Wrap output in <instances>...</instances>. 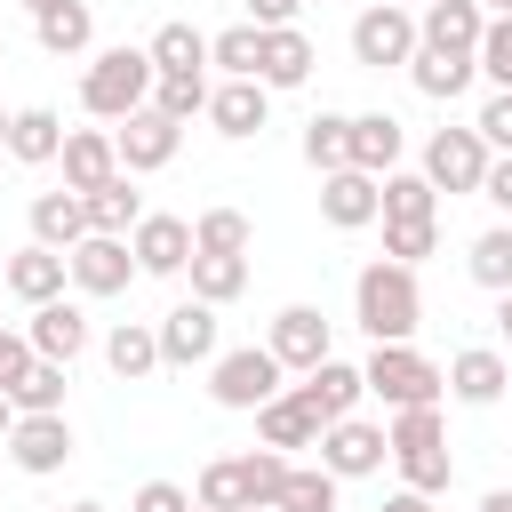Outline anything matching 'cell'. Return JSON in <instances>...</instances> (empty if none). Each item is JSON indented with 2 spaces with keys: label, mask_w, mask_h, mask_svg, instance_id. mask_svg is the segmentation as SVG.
Here are the masks:
<instances>
[{
  "label": "cell",
  "mask_w": 512,
  "mask_h": 512,
  "mask_svg": "<svg viewBox=\"0 0 512 512\" xmlns=\"http://www.w3.org/2000/svg\"><path fill=\"white\" fill-rule=\"evenodd\" d=\"M328 344H336V336H328L320 304H280V312H272V328H264V352H272L280 368H296V376H304V368H320V360H328Z\"/></svg>",
  "instance_id": "obj_12"
},
{
  "label": "cell",
  "mask_w": 512,
  "mask_h": 512,
  "mask_svg": "<svg viewBox=\"0 0 512 512\" xmlns=\"http://www.w3.org/2000/svg\"><path fill=\"white\" fill-rule=\"evenodd\" d=\"M184 272H192V296H200V304H216V312L248 288V256H200V248H192V264H184Z\"/></svg>",
  "instance_id": "obj_35"
},
{
  "label": "cell",
  "mask_w": 512,
  "mask_h": 512,
  "mask_svg": "<svg viewBox=\"0 0 512 512\" xmlns=\"http://www.w3.org/2000/svg\"><path fill=\"white\" fill-rule=\"evenodd\" d=\"M320 216L336 232H368L376 224V176L368 168H328L320 176Z\"/></svg>",
  "instance_id": "obj_18"
},
{
  "label": "cell",
  "mask_w": 512,
  "mask_h": 512,
  "mask_svg": "<svg viewBox=\"0 0 512 512\" xmlns=\"http://www.w3.org/2000/svg\"><path fill=\"white\" fill-rule=\"evenodd\" d=\"M488 160H496V152L480 144V128H432V136H424V168H416V176H424L432 192H480Z\"/></svg>",
  "instance_id": "obj_7"
},
{
  "label": "cell",
  "mask_w": 512,
  "mask_h": 512,
  "mask_svg": "<svg viewBox=\"0 0 512 512\" xmlns=\"http://www.w3.org/2000/svg\"><path fill=\"white\" fill-rule=\"evenodd\" d=\"M64 184L72 192H96L104 176H120V152H112V128H64Z\"/></svg>",
  "instance_id": "obj_21"
},
{
  "label": "cell",
  "mask_w": 512,
  "mask_h": 512,
  "mask_svg": "<svg viewBox=\"0 0 512 512\" xmlns=\"http://www.w3.org/2000/svg\"><path fill=\"white\" fill-rule=\"evenodd\" d=\"M256 80H264V88H304V80H312V40H304L296 24H272L264 48H256Z\"/></svg>",
  "instance_id": "obj_22"
},
{
  "label": "cell",
  "mask_w": 512,
  "mask_h": 512,
  "mask_svg": "<svg viewBox=\"0 0 512 512\" xmlns=\"http://www.w3.org/2000/svg\"><path fill=\"white\" fill-rule=\"evenodd\" d=\"M376 216H440V192L424 176L392 168V176H376Z\"/></svg>",
  "instance_id": "obj_39"
},
{
  "label": "cell",
  "mask_w": 512,
  "mask_h": 512,
  "mask_svg": "<svg viewBox=\"0 0 512 512\" xmlns=\"http://www.w3.org/2000/svg\"><path fill=\"white\" fill-rule=\"evenodd\" d=\"M152 336H160V368H200V360H216V304L184 296L176 312L152 320Z\"/></svg>",
  "instance_id": "obj_11"
},
{
  "label": "cell",
  "mask_w": 512,
  "mask_h": 512,
  "mask_svg": "<svg viewBox=\"0 0 512 512\" xmlns=\"http://www.w3.org/2000/svg\"><path fill=\"white\" fill-rule=\"evenodd\" d=\"M280 376H288V368H280L264 344H240V352H216V360H208V392H216V408H248V416L280 392Z\"/></svg>",
  "instance_id": "obj_5"
},
{
  "label": "cell",
  "mask_w": 512,
  "mask_h": 512,
  "mask_svg": "<svg viewBox=\"0 0 512 512\" xmlns=\"http://www.w3.org/2000/svg\"><path fill=\"white\" fill-rule=\"evenodd\" d=\"M0 448L16 456V472L48 480V472H64V456H72V424H64V408H56V416H16V432H8Z\"/></svg>",
  "instance_id": "obj_15"
},
{
  "label": "cell",
  "mask_w": 512,
  "mask_h": 512,
  "mask_svg": "<svg viewBox=\"0 0 512 512\" xmlns=\"http://www.w3.org/2000/svg\"><path fill=\"white\" fill-rule=\"evenodd\" d=\"M248 512H280V504H248Z\"/></svg>",
  "instance_id": "obj_59"
},
{
  "label": "cell",
  "mask_w": 512,
  "mask_h": 512,
  "mask_svg": "<svg viewBox=\"0 0 512 512\" xmlns=\"http://www.w3.org/2000/svg\"><path fill=\"white\" fill-rule=\"evenodd\" d=\"M256 48H264V32H256V24H232V32L208 40V64H216L224 80H256Z\"/></svg>",
  "instance_id": "obj_42"
},
{
  "label": "cell",
  "mask_w": 512,
  "mask_h": 512,
  "mask_svg": "<svg viewBox=\"0 0 512 512\" xmlns=\"http://www.w3.org/2000/svg\"><path fill=\"white\" fill-rule=\"evenodd\" d=\"M24 8H32V16H40V8H56V0H24Z\"/></svg>",
  "instance_id": "obj_57"
},
{
  "label": "cell",
  "mask_w": 512,
  "mask_h": 512,
  "mask_svg": "<svg viewBox=\"0 0 512 512\" xmlns=\"http://www.w3.org/2000/svg\"><path fill=\"white\" fill-rule=\"evenodd\" d=\"M8 432H16V400L0 392V440H8Z\"/></svg>",
  "instance_id": "obj_54"
},
{
  "label": "cell",
  "mask_w": 512,
  "mask_h": 512,
  "mask_svg": "<svg viewBox=\"0 0 512 512\" xmlns=\"http://www.w3.org/2000/svg\"><path fill=\"white\" fill-rule=\"evenodd\" d=\"M32 240H40V248H72V240H88V208H80L72 184L32 200Z\"/></svg>",
  "instance_id": "obj_30"
},
{
  "label": "cell",
  "mask_w": 512,
  "mask_h": 512,
  "mask_svg": "<svg viewBox=\"0 0 512 512\" xmlns=\"http://www.w3.org/2000/svg\"><path fill=\"white\" fill-rule=\"evenodd\" d=\"M112 152H120L128 176H152V168H168L184 152V120H168L160 104H136L128 120H112Z\"/></svg>",
  "instance_id": "obj_6"
},
{
  "label": "cell",
  "mask_w": 512,
  "mask_h": 512,
  "mask_svg": "<svg viewBox=\"0 0 512 512\" xmlns=\"http://www.w3.org/2000/svg\"><path fill=\"white\" fill-rule=\"evenodd\" d=\"M64 512H104V504H64Z\"/></svg>",
  "instance_id": "obj_56"
},
{
  "label": "cell",
  "mask_w": 512,
  "mask_h": 512,
  "mask_svg": "<svg viewBox=\"0 0 512 512\" xmlns=\"http://www.w3.org/2000/svg\"><path fill=\"white\" fill-rule=\"evenodd\" d=\"M408 56H416V16H408L400 0H376V8L352 16V64L392 72V64H408Z\"/></svg>",
  "instance_id": "obj_8"
},
{
  "label": "cell",
  "mask_w": 512,
  "mask_h": 512,
  "mask_svg": "<svg viewBox=\"0 0 512 512\" xmlns=\"http://www.w3.org/2000/svg\"><path fill=\"white\" fill-rule=\"evenodd\" d=\"M440 248V216H384V256L392 264H424Z\"/></svg>",
  "instance_id": "obj_40"
},
{
  "label": "cell",
  "mask_w": 512,
  "mask_h": 512,
  "mask_svg": "<svg viewBox=\"0 0 512 512\" xmlns=\"http://www.w3.org/2000/svg\"><path fill=\"white\" fill-rule=\"evenodd\" d=\"M0 288H8V280H0Z\"/></svg>",
  "instance_id": "obj_60"
},
{
  "label": "cell",
  "mask_w": 512,
  "mask_h": 512,
  "mask_svg": "<svg viewBox=\"0 0 512 512\" xmlns=\"http://www.w3.org/2000/svg\"><path fill=\"white\" fill-rule=\"evenodd\" d=\"M64 384H72V368L32 352V368L8 384V400H16V416H56V408H64Z\"/></svg>",
  "instance_id": "obj_32"
},
{
  "label": "cell",
  "mask_w": 512,
  "mask_h": 512,
  "mask_svg": "<svg viewBox=\"0 0 512 512\" xmlns=\"http://www.w3.org/2000/svg\"><path fill=\"white\" fill-rule=\"evenodd\" d=\"M64 152V120L48 112V104H24V112H8V160H24V168H48Z\"/></svg>",
  "instance_id": "obj_26"
},
{
  "label": "cell",
  "mask_w": 512,
  "mask_h": 512,
  "mask_svg": "<svg viewBox=\"0 0 512 512\" xmlns=\"http://www.w3.org/2000/svg\"><path fill=\"white\" fill-rule=\"evenodd\" d=\"M432 504H440V496H424V488H392L376 512H432Z\"/></svg>",
  "instance_id": "obj_51"
},
{
  "label": "cell",
  "mask_w": 512,
  "mask_h": 512,
  "mask_svg": "<svg viewBox=\"0 0 512 512\" xmlns=\"http://www.w3.org/2000/svg\"><path fill=\"white\" fill-rule=\"evenodd\" d=\"M288 392H296V400H304V408H312L320 424H336V416H352V408L368 400L360 368H352V360H336V352H328L320 368H304V384H288Z\"/></svg>",
  "instance_id": "obj_16"
},
{
  "label": "cell",
  "mask_w": 512,
  "mask_h": 512,
  "mask_svg": "<svg viewBox=\"0 0 512 512\" xmlns=\"http://www.w3.org/2000/svg\"><path fill=\"white\" fill-rule=\"evenodd\" d=\"M24 344L40 352V360H80L88 352V312L72 304V296H48V304H32V320H24Z\"/></svg>",
  "instance_id": "obj_14"
},
{
  "label": "cell",
  "mask_w": 512,
  "mask_h": 512,
  "mask_svg": "<svg viewBox=\"0 0 512 512\" xmlns=\"http://www.w3.org/2000/svg\"><path fill=\"white\" fill-rule=\"evenodd\" d=\"M64 264H72V288H80V296H120V288L136 280L128 232H88V240L64 248Z\"/></svg>",
  "instance_id": "obj_10"
},
{
  "label": "cell",
  "mask_w": 512,
  "mask_h": 512,
  "mask_svg": "<svg viewBox=\"0 0 512 512\" xmlns=\"http://www.w3.org/2000/svg\"><path fill=\"white\" fill-rule=\"evenodd\" d=\"M504 384H512V368H504V352H496V344H464V352L448 360V392H456L464 408H496V400H504Z\"/></svg>",
  "instance_id": "obj_19"
},
{
  "label": "cell",
  "mask_w": 512,
  "mask_h": 512,
  "mask_svg": "<svg viewBox=\"0 0 512 512\" xmlns=\"http://www.w3.org/2000/svg\"><path fill=\"white\" fill-rule=\"evenodd\" d=\"M248 240H256V232H248L240 208H200V216H192V248H200V256H248Z\"/></svg>",
  "instance_id": "obj_36"
},
{
  "label": "cell",
  "mask_w": 512,
  "mask_h": 512,
  "mask_svg": "<svg viewBox=\"0 0 512 512\" xmlns=\"http://www.w3.org/2000/svg\"><path fill=\"white\" fill-rule=\"evenodd\" d=\"M296 8H304V0H248V24H256V32H272V24H296Z\"/></svg>",
  "instance_id": "obj_50"
},
{
  "label": "cell",
  "mask_w": 512,
  "mask_h": 512,
  "mask_svg": "<svg viewBox=\"0 0 512 512\" xmlns=\"http://www.w3.org/2000/svg\"><path fill=\"white\" fill-rule=\"evenodd\" d=\"M400 152H408V128H400L392 112H352V168L392 176V168H400Z\"/></svg>",
  "instance_id": "obj_24"
},
{
  "label": "cell",
  "mask_w": 512,
  "mask_h": 512,
  "mask_svg": "<svg viewBox=\"0 0 512 512\" xmlns=\"http://www.w3.org/2000/svg\"><path fill=\"white\" fill-rule=\"evenodd\" d=\"M24 368H32V344H24V328H0V392H8Z\"/></svg>",
  "instance_id": "obj_49"
},
{
  "label": "cell",
  "mask_w": 512,
  "mask_h": 512,
  "mask_svg": "<svg viewBox=\"0 0 512 512\" xmlns=\"http://www.w3.org/2000/svg\"><path fill=\"white\" fill-rule=\"evenodd\" d=\"M320 464H328L336 480H368V472H384V464H392L384 424H368L360 408H352V416H336V424H320Z\"/></svg>",
  "instance_id": "obj_9"
},
{
  "label": "cell",
  "mask_w": 512,
  "mask_h": 512,
  "mask_svg": "<svg viewBox=\"0 0 512 512\" xmlns=\"http://www.w3.org/2000/svg\"><path fill=\"white\" fill-rule=\"evenodd\" d=\"M192 504H208V512H248L240 456H216V464H200V488H192Z\"/></svg>",
  "instance_id": "obj_41"
},
{
  "label": "cell",
  "mask_w": 512,
  "mask_h": 512,
  "mask_svg": "<svg viewBox=\"0 0 512 512\" xmlns=\"http://www.w3.org/2000/svg\"><path fill=\"white\" fill-rule=\"evenodd\" d=\"M480 512H512V488H488V496H480Z\"/></svg>",
  "instance_id": "obj_53"
},
{
  "label": "cell",
  "mask_w": 512,
  "mask_h": 512,
  "mask_svg": "<svg viewBox=\"0 0 512 512\" xmlns=\"http://www.w3.org/2000/svg\"><path fill=\"white\" fill-rule=\"evenodd\" d=\"M304 160L328 176V168H352V112H312L304 120Z\"/></svg>",
  "instance_id": "obj_34"
},
{
  "label": "cell",
  "mask_w": 512,
  "mask_h": 512,
  "mask_svg": "<svg viewBox=\"0 0 512 512\" xmlns=\"http://www.w3.org/2000/svg\"><path fill=\"white\" fill-rule=\"evenodd\" d=\"M240 480H248V504H272L280 480H288V456H280V448H248V456H240Z\"/></svg>",
  "instance_id": "obj_45"
},
{
  "label": "cell",
  "mask_w": 512,
  "mask_h": 512,
  "mask_svg": "<svg viewBox=\"0 0 512 512\" xmlns=\"http://www.w3.org/2000/svg\"><path fill=\"white\" fill-rule=\"evenodd\" d=\"M472 56H440V48H416L408 56V80H416V96H432V104H456L464 88H472Z\"/></svg>",
  "instance_id": "obj_28"
},
{
  "label": "cell",
  "mask_w": 512,
  "mask_h": 512,
  "mask_svg": "<svg viewBox=\"0 0 512 512\" xmlns=\"http://www.w3.org/2000/svg\"><path fill=\"white\" fill-rule=\"evenodd\" d=\"M152 104H160L168 120L208 112V72H160V80H152Z\"/></svg>",
  "instance_id": "obj_43"
},
{
  "label": "cell",
  "mask_w": 512,
  "mask_h": 512,
  "mask_svg": "<svg viewBox=\"0 0 512 512\" xmlns=\"http://www.w3.org/2000/svg\"><path fill=\"white\" fill-rule=\"evenodd\" d=\"M0 280H8V296H24V304H48V296H64V280H72V264H64V248H16L8 264H0Z\"/></svg>",
  "instance_id": "obj_20"
},
{
  "label": "cell",
  "mask_w": 512,
  "mask_h": 512,
  "mask_svg": "<svg viewBox=\"0 0 512 512\" xmlns=\"http://www.w3.org/2000/svg\"><path fill=\"white\" fill-rule=\"evenodd\" d=\"M104 360H112V376H120V384L152 376V368H160V336H152V320H120V328L104 336Z\"/></svg>",
  "instance_id": "obj_31"
},
{
  "label": "cell",
  "mask_w": 512,
  "mask_h": 512,
  "mask_svg": "<svg viewBox=\"0 0 512 512\" xmlns=\"http://www.w3.org/2000/svg\"><path fill=\"white\" fill-rule=\"evenodd\" d=\"M144 56H152V72H208V32L176 16V24H160V32H152V48H144Z\"/></svg>",
  "instance_id": "obj_33"
},
{
  "label": "cell",
  "mask_w": 512,
  "mask_h": 512,
  "mask_svg": "<svg viewBox=\"0 0 512 512\" xmlns=\"http://www.w3.org/2000/svg\"><path fill=\"white\" fill-rule=\"evenodd\" d=\"M480 24H488L480 0H424V16H416V48L472 56V48H480Z\"/></svg>",
  "instance_id": "obj_17"
},
{
  "label": "cell",
  "mask_w": 512,
  "mask_h": 512,
  "mask_svg": "<svg viewBox=\"0 0 512 512\" xmlns=\"http://www.w3.org/2000/svg\"><path fill=\"white\" fill-rule=\"evenodd\" d=\"M496 336L512 344V288H496Z\"/></svg>",
  "instance_id": "obj_52"
},
{
  "label": "cell",
  "mask_w": 512,
  "mask_h": 512,
  "mask_svg": "<svg viewBox=\"0 0 512 512\" xmlns=\"http://www.w3.org/2000/svg\"><path fill=\"white\" fill-rule=\"evenodd\" d=\"M480 8H488V16H512V0H480Z\"/></svg>",
  "instance_id": "obj_55"
},
{
  "label": "cell",
  "mask_w": 512,
  "mask_h": 512,
  "mask_svg": "<svg viewBox=\"0 0 512 512\" xmlns=\"http://www.w3.org/2000/svg\"><path fill=\"white\" fill-rule=\"evenodd\" d=\"M0 152H8V112H0Z\"/></svg>",
  "instance_id": "obj_58"
},
{
  "label": "cell",
  "mask_w": 512,
  "mask_h": 512,
  "mask_svg": "<svg viewBox=\"0 0 512 512\" xmlns=\"http://www.w3.org/2000/svg\"><path fill=\"white\" fill-rule=\"evenodd\" d=\"M472 128H480V144H488V152H512V88H496V96L480 104V120H472Z\"/></svg>",
  "instance_id": "obj_46"
},
{
  "label": "cell",
  "mask_w": 512,
  "mask_h": 512,
  "mask_svg": "<svg viewBox=\"0 0 512 512\" xmlns=\"http://www.w3.org/2000/svg\"><path fill=\"white\" fill-rule=\"evenodd\" d=\"M384 448H392V464H400V488L448 496V480H456V456H448L440 400H432V408H392V424H384Z\"/></svg>",
  "instance_id": "obj_2"
},
{
  "label": "cell",
  "mask_w": 512,
  "mask_h": 512,
  "mask_svg": "<svg viewBox=\"0 0 512 512\" xmlns=\"http://www.w3.org/2000/svg\"><path fill=\"white\" fill-rule=\"evenodd\" d=\"M472 64H480L496 88H512V16H488V24H480V48H472Z\"/></svg>",
  "instance_id": "obj_44"
},
{
  "label": "cell",
  "mask_w": 512,
  "mask_h": 512,
  "mask_svg": "<svg viewBox=\"0 0 512 512\" xmlns=\"http://www.w3.org/2000/svg\"><path fill=\"white\" fill-rule=\"evenodd\" d=\"M80 208H88V232H136L144 192H136V184H128V168H120V176H104L96 192H80Z\"/></svg>",
  "instance_id": "obj_29"
},
{
  "label": "cell",
  "mask_w": 512,
  "mask_h": 512,
  "mask_svg": "<svg viewBox=\"0 0 512 512\" xmlns=\"http://www.w3.org/2000/svg\"><path fill=\"white\" fill-rule=\"evenodd\" d=\"M464 272H472V280H480L488 296H496V288H512V216H504V224H488V232L472 240Z\"/></svg>",
  "instance_id": "obj_38"
},
{
  "label": "cell",
  "mask_w": 512,
  "mask_h": 512,
  "mask_svg": "<svg viewBox=\"0 0 512 512\" xmlns=\"http://www.w3.org/2000/svg\"><path fill=\"white\" fill-rule=\"evenodd\" d=\"M272 504L280 512H336V472L328 464H288V480H280Z\"/></svg>",
  "instance_id": "obj_37"
},
{
  "label": "cell",
  "mask_w": 512,
  "mask_h": 512,
  "mask_svg": "<svg viewBox=\"0 0 512 512\" xmlns=\"http://www.w3.org/2000/svg\"><path fill=\"white\" fill-rule=\"evenodd\" d=\"M264 112H272V88H264V80H224V88H208V120H216V136H256Z\"/></svg>",
  "instance_id": "obj_23"
},
{
  "label": "cell",
  "mask_w": 512,
  "mask_h": 512,
  "mask_svg": "<svg viewBox=\"0 0 512 512\" xmlns=\"http://www.w3.org/2000/svg\"><path fill=\"white\" fill-rule=\"evenodd\" d=\"M32 40H40L48 56H80V48L96 40V8H88V0H56V8L32 16Z\"/></svg>",
  "instance_id": "obj_27"
},
{
  "label": "cell",
  "mask_w": 512,
  "mask_h": 512,
  "mask_svg": "<svg viewBox=\"0 0 512 512\" xmlns=\"http://www.w3.org/2000/svg\"><path fill=\"white\" fill-rule=\"evenodd\" d=\"M152 56L144 48H104L88 72H80V104L96 112V120H128L136 104H152Z\"/></svg>",
  "instance_id": "obj_4"
},
{
  "label": "cell",
  "mask_w": 512,
  "mask_h": 512,
  "mask_svg": "<svg viewBox=\"0 0 512 512\" xmlns=\"http://www.w3.org/2000/svg\"><path fill=\"white\" fill-rule=\"evenodd\" d=\"M128 256H136V272H152V280H176L184 264H192V224L184 216H136V232H128Z\"/></svg>",
  "instance_id": "obj_13"
},
{
  "label": "cell",
  "mask_w": 512,
  "mask_h": 512,
  "mask_svg": "<svg viewBox=\"0 0 512 512\" xmlns=\"http://www.w3.org/2000/svg\"><path fill=\"white\" fill-rule=\"evenodd\" d=\"M480 200L512 216V152H496V160H488V176H480Z\"/></svg>",
  "instance_id": "obj_48"
},
{
  "label": "cell",
  "mask_w": 512,
  "mask_h": 512,
  "mask_svg": "<svg viewBox=\"0 0 512 512\" xmlns=\"http://www.w3.org/2000/svg\"><path fill=\"white\" fill-rule=\"evenodd\" d=\"M256 440L280 448V456H288V448H320V416H312L296 392H272V400L256 408Z\"/></svg>",
  "instance_id": "obj_25"
},
{
  "label": "cell",
  "mask_w": 512,
  "mask_h": 512,
  "mask_svg": "<svg viewBox=\"0 0 512 512\" xmlns=\"http://www.w3.org/2000/svg\"><path fill=\"white\" fill-rule=\"evenodd\" d=\"M352 320L368 328V344H408V336H416V320H424L416 264H392V256L360 264V280H352Z\"/></svg>",
  "instance_id": "obj_1"
},
{
  "label": "cell",
  "mask_w": 512,
  "mask_h": 512,
  "mask_svg": "<svg viewBox=\"0 0 512 512\" xmlns=\"http://www.w3.org/2000/svg\"><path fill=\"white\" fill-rule=\"evenodd\" d=\"M360 384H368L384 408H432V400L448 392V368L424 360L416 344H376V352L360 360Z\"/></svg>",
  "instance_id": "obj_3"
},
{
  "label": "cell",
  "mask_w": 512,
  "mask_h": 512,
  "mask_svg": "<svg viewBox=\"0 0 512 512\" xmlns=\"http://www.w3.org/2000/svg\"><path fill=\"white\" fill-rule=\"evenodd\" d=\"M128 512H192V496H184L176 480H144V488L128 496Z\"/></svg>",
  "instance_id": "obj_47"
}]
</instances>
